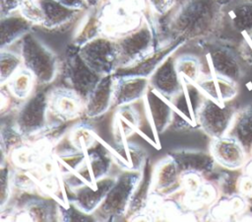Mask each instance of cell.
Returning a JSON list of instances; mask_svg holds the SVG:
<instances>
[{
  "label": "cell",
  "mask_w": 252,
  "mask_h": 222,
  "mask_svg": "<svg viewBox=\"0 0 252 222\" xmlns=\"http://www.w3.org/2000/svg\"><path fill=\"white\" fill-rule=\"evenodd\" d=\"M222 0H183L173 12L167 28L186 41L204 39L219 32L223 15Z\"/></svg>",
  "instance_id": "obj_1"
},
{
  "label": "cell",
  "mask_w": 252,
  "mask_h": 222,
  "mask_svg": "<svg viewBox=\"0 0 252 222\" xmlns=\"http://www.w3.org/2000/svg\"><path fill=\"white\" fill-rule=\"evenodd\" d=\"M141 176V170H129L116 177L102 202L93 213L94 218L106 221L126 216L133 192Z\"/></svg>",
  "instance_id": "obj_2"
},
{
  "label": "cell",
  "mask_w": 252,
  "mask_h": 222,
  "mask_svg": "<svg viewBox=\"0 0 252 222\" xmlns=\"http://www.w3.org/2000/svg\"><path fill=\"white\" fill-rule=\"evenodd\" d=\"M20 50L24 68L32 74L38 84H49L55 79L56 56L31 32L21 38Z\"/></svg>",
  "instance_id": "obj_3"
},
{
  "label": "cell",
  "mask_w": 252,
  "mask_h": 222,
  "mask_svg": "<svg viewBox=\"0 0 252 222\" xmlns=\"http://www.w3.org/2000/svg\"><path fill=\"white\" fill-rule=\"evenodd\" d=\"M101 77L86 63L78 45L73 44L67 49L63 65L64 87L75 92L85 104Z\"/></svg>",
  "instance_id": "obj_4"
},
{
  "label": "cell",
  "mask_w": 252,
  "mask_h": 222,
  "mask_svg": "<svg viewBox=\"0 0 252 222\" xmlns=\"http://www.w3.org/2000/svg\"><path fill=\"white\" fill-rule=\"evenodd\" d=\"M205 98L196 83L182 78L180 92L169 100L172 106L170 125L179 130L198 125L197 114Z\"/></svg>",
  "instance_id": "obj_5"
},
{
  "label": "cell",
  "mask_w": 252,
  "mask_h": 222,
  "mask_svg": "<svg viewBox=\"0 0 252 222\" xmlns=\"http://www.w3.org/2000/svg\"><path fill=\"white\" fill-rule=\"evenodd\" d=\"M236 111L230 102L219 103L205 98L198 111V125L212 139L221 137L228 133Z\"/></svg>",
  "instance_id": "obj_6"
},
{
  "label": "cell",
  "mask_w": 252,
  "mask_h": 222,
  "mask_svg": "<svg viewBox=\"0 0 252 222\" xmlns=\"http://www.w3.org/2000/svg\"><path fill=\"white\" fill-rule=\"evenodd\" d=\"M115 41L118 51V67L131 65L154 50L153 31L149 23L144 20L137 28L120 36Z\"/></svg>",
  "instance_id": "obj_7"
},
{
  "label": "cell",
  "mask_w": 252,
  "mask_h": 222,
  "mask_svg": "<svg viewBox=\"0 0 252 222\" xmlns=\"http://www.w3.org/2000/svg\"><path fill=\"white\" fill-rule=\"evenodd\" d=\"M49 112L48 93L37 89L25 100L16 115V127L24 136L42 131L47 124Z\"/></svg>",
  "instance_id": "obj_8"
},
{
  "label": "cell",
  "mask_w": 252,
  "mask_h": 222,
  "mask_svg": "<svg viewBox=\"0 0 252 222\" xmlns=\"http://www.w3.org/2000/svg\"><path fill=\"white\" fill-rule=\"evenodd\" d=\"M86 63L100 76L113 74L118 68V51L115 39L99 36L79 46Z\"/></svg>",
  "instance_id": "obj_9"
},
{
  "label": "cell",
  "mask_w": 252,
  "mask_h": 222,
  "mask_svg": "<svg viewBox=\"0 0 252 222\" xmlns=\"http://www.w3.org/2000/svg\"><path fill=\"white\" fill-rule=\"evenodd\" d=\"M211 73L238 83L243 75V59L232 48L223 44L212 45L207 52Z\"/></svg>",
  "instance_id": "obj_10"
},
{
  "label": "cell",
  "mask_w": 252,
  "mask_h": 222,
  "mask_svg": "<svg viewBox=\"0 0 252 222\" xmlns=\"http://www.w3.org/2000/svg\"><path fill=\"white\" fill-rule=\"evenodd\" d=\"M185 42L186 40L182 37L172 38V40H170L163 46L159 47L158 49H154L135 63L124 67H118L113 75L114 77L140 76L149 78L164 59H166L169 55L173 54V52Z\"/></svg>",
  "instance_id": "obj_11"
},
{
  "label": "cell",
  "mask_w": 252,
  "mask_h": 222,
  "mask_svg": "<svg viewBox=\"0 0 252 222\" xmlns=\"http://www.w3.org/2000/svg\"><path fill=\"white\" fill-rule=\"evenodd\" d=\"M210 152L216 163L228 171L242 169L249 156L242 144L229 134L214 138L210 145Z\"/></svg>",
  "instance_id": "obj_12"
},
{
  "label": "cell",
  "mask_w": 252,
  "mask_h": 222,
  "mask_svg": "<svg viewBox=\"0 0 252 222\" xmlns=\"http://www.w3.org/2000/svg\"><path fill=\"white\" fill-rule=\"evenodd\" d=\"M49 112L62 121H70L85 111V102L72 90L61 87L48 93Z\"/></svg>",
  "instance_id": "obj_13"
},
{
  "label": "cell",
  "mask_w": 252,
  "mask_h": 222,
  "mask_svg": "<svg viewBox=\"0 0 252 222\" xmlns=\"http://www.w3.org/2000/svg\"><path fill=\"white\" fill-rule=\"evenodd\" d=\"M182 178L177 164L168 155L153 169L152 192L160 196L169 195L181 187Z\"/></svg>",
  "instance_id": "obj_14"
},
{
  "label": "cell",
  "mask_w": 252,
  "mask_h": 222,
  "mask_svg": "<svg viewBox=\"0 0 252 222\" xmlns=\"http://www.w3.org/2000/svg\"><path fill=\"white\" fill-rule=\"evenodd\" d=\"M150 87L170 100L182 88V77L177 71L176 60L169 55L149 77Z\"/></svg>",
  "instance_id": "obj_15"
},
{
  "label": "cell",
  "mask_w": 252,
  "mask_h": 222,
  "mask_svg": "<svg viewBox=\"0 0 252 222\" xmlns=\"http://www.w3.org/2000/svg\"><path fill=\"white\" fill-rule=\"evenodd\" d=\"M116 178L107 177L97 180L95 185H84L72 188L73 204L87 214H92L99 206Z\"/></svg>",
  "instance_id": "obj_16"
},
{
  "label": "cell",
  "mask_w": 252,
  "mask_h": 222,
  "mask_svg": "<svg viewBox=\"0 0 252 222\" xmlns=\"http://www.w3.org/2000/svg\"><path fill=\"white\" fill-rule=\"evenodd\" d=\"M150 88L147 77L125 76L115 77L112 107L128 106L145 97Z\"/></svg>",
  "instance_id": "obj_17"
},
{
  "label": "cell",
  "mask_w": 252,
  "mask_h": 222,
  "mask_svg": "<svg viewBox=\"0 0 252 222\" xmlns=\"http://www.w3.org/2000/svg\"><path fill=\"white\" fill-rule=\"evenodd\" d=\"M115 77L113 74L100 78L85 104V115L89 118L99 117L111 107L113 100Z\"/></svg>",
  "instance_id": "obj_18"
},
{
  "label": "cell",
  "mask_w": 252,
  "mask_h": 222,
  "mask_svg": "<svg viewBox=\"0 0 252 222\" xmlns=\"http://www.w3.org/2000/svg\"><path fill=\"white\" fill-rule=\"evenodd\" d=\"M144 99L152 127L156 133H162L170 125L172 119L170 101L151 87Z\"/></svg>",
  "instance_id": "obj_19"
},
{
  "label": "cell",
  "mask_w": 252,
  "mask_h": 222,
  "mask_svg": "<svg viewBox=\"0 0 252 222\" xmlns=\"http://www.w3.org/2000/svg\"><path fill=\"white\" fill-rule=\"evenodd\" d=\"M169 156L175 161L182 175L198 174L202 177H206L213 173L215 165L217 164L211 152L181 150L171 152Z\"/></svg>",
  "instance_id": "obj_20"
},
{
  "label": "cell",
  "mask_w": 252,
  "mask_h": 222,
  "mask_svg": "<svg viewBox=\"0 0 252 222\" xmlns=\"http://www.w3.org/2000/svg\"><path fill=\"white\" fill-rule=\"evenodd\" d=\"M206 98L219 103L230 102L237 95V83L227 78L210 73L196 83Z\"/></svg>",
  "instance_id": "obj_21"
},
{
  "label": "cell",
  "mask_w": 252,
  "mask_h": 222,
  "mask_svg": "<svg viewBox=\"0 0 252 222\" xmlns=\"http://www.w3.org/2000/svg\"><path fill=\"white\" fill-rule=\"evenodd\" d=\"M42 13L41 26L53 30L73 21L82 10L65 6L57 0H37Z\"/></svg>",
  "instance_id": "obj_22"
},
{
  "label": "cell",
  "mask_w": 252,
  "mask_h": 222,
  "mask_svg": "<svg viewBox=\"0 0 252 222\" xmlns=\"http://www.w3.org/2000/svg\"><path fill=\"white\" fill-rule=\"evenodd\" d=\"M223 17L241 36L252 33V0H234L223 4Z\"/></svg>",
  "instance_id": "obj_23"
},
{
  "label": "cell",
  "mask_w": 252,
  "mask_h": 222,
  "mask_svg": "<svg viewBox=\"0 0 252 222\" xmlns=\"http://www.w3.org/2000/svg\"><path fill=\"white\" fill-rule=\"evenodd\" d=\"M32 23L26 19L20 12L12 13L1 17L0 23V45L1 49L9 46L18 39H21L26 34L30 33Z\"/></svg>",
  "instance_id": "obj_24"
},
{
  "label": "cell",
  "mask_w": 252,
  "mask_h": 222,
  "mask_svg": "<svg viewBox=\"0 0 252 222\" xmlns=\"http://www.w3.org/2000/svg\"><path fill=\"white\" fill-rule=\"evenodd\" d=\"M142 176L136 185L133 192L126 217L130 218L136 214L141 213L147 204L150 193L152 192V179H153V169L151 166V160L146 158V161L141 169Z\"/></svg>",
  "instance_id": "obj_25"
},
{
  "label": "cell",
  "mask_w": 252,
  "mask_h": 222,
  "mask_svg": "<svg viewBox=\"0 0 252 222\" xmlns=\"http://www.w3.org/2000/svg\"><path fill=\"white\" fill-rule=\"evenodd\" d=\"M229 135L236 138L247 153H252V104L237 110L231 127L228 131Z\"/></svg>",
  "instance_id": "obj_26"
},
{
  "label": "cell",
  "mask_w": 252,
  "mask_h": 222,
  "mask_svg": "<svg viewBox=\"0 0 252 222\" xmlns=\"http://www.w3.org/2000/svg\"><path fill=\"white\" fill-rule=\"evenodd\" d=\"M34 77L27 69H20L8 82V92L19 100L28 99L33 92Z\"/></svg>",
  "instance_id": "obj_27"
},
{
  "label": "cell",
  "mask_w": 252,
  "mask_h": 222,
  "mask_svg": "<svg viewBox=\"0 0 252 222\" xmlns=\"http://www.w3.org/2000/svg\"><path fill=\"white\" fill-rule=\"evenodd\" d=\"M102 29V19L100 18L98 12L94 8V10L88 14L77 32L74 38V44L81 46L96 37H99Z\"/></svg>",
  "instance_id": "obj_28"
},
{
  "label": "cell",
  "mask_w": 252,
  "mask_h": 222,
  "mask_svg": "<svg viewBox=\"0 0 252 222\" xmlns=\"http://www.w3.org/2000/svg\"><path fill=\"white\" fill-rule=\"evenodd\" d=\"M23 65L21 55H17L5 49H1L0 54V82L1 85L7 83Z\"/></svg>",
  "instance_id": "obj_29"
},
{
  "label": "cell",
  "mask_w": 252,
  "mask_h": 222,
  "mask_svg": "<svg viewBox=\"0 0 252 222\" xmlns=\"http://www.w3.org/2000/svg\"><path fill=\"white\" fill-rule=\"evenodd\" d=\"M176 68L182 78L193 83H197L202 77L201 63L194 56L186 55L177 59Z\"/></svg>",
  "instance_id": "obj_30"
},
{
  "label": "cell",
  "mask_w": 252,
  "mask_h": 222,
  "mask_svg": "<svg viewBox=\"0 0 252 222\" xmlns=\"http://www.w3.org/2000/svg\"><path fill=\"white\" fill-rule=\"evenodd\" d=\"M27 213L32 221H51L56 212L53 204H48L43 200H34L28 205Z\"/></svg>",
  "instance_id": "obj_31"
},
{
  "label": "cell",
  "mask_w": 252,
  "mask_h": 222,
  "mask_svg": "<svg viewBox=\"0 0 252 222\" xmlns=\"http://www.w3.org/2000/svg\"><path fill=\"white\" fill-rule=\"evenodd\" d=\"M23 134L20 132V130L13 125H3L1 129V142H2V152L5 151L7 154L17 149L23 141Z\"/></svg>",
  "instance_id": "obj_32"
},
{
  "label": "cell",
  "mask_w": 252,
  "mask_h": 222,
  "mask_svg": "<svg viewBox=\"0 0 252 222\" xmlns=\"http://www.w3.org/2000/svg\"><path fill=\"white\" fill-rule=\"evenodd\" d=\"M223 173L219 178V190L222 192L223 196H229L235 193H238L237 184L240 175L234 173Z\"/></svg>",
  "instance_id": "obj_33"
},
{
  "label": "cell",
  "mask_w": 252,
  "mask_h": 222,
  "mask_svg": "<svg viewBox=\"0 0 252 222\" xmlns=\"http://www.w3.org/2000/svg\"><path fill=\"white\" fill-rule=\"evenodd\" d=\"M0 180H1L0 202H1V206L4 207V205L6 204L10 196V168L8 165L2 166Z\"/></svg>",
  "instance_id": "obj_34"
},
{
  "label": "cell",
  "mask_w": 252,
  "mask_h": 222,
  "mask_svg": "<svg viewBox=\"0 0 252 222\" xmlns=\"http://www.w3.org/2000/svg\"><path fill=\"white\" fill-rule=\"evenodd\" d=\"M239 54L245 63L252 65V33L242 36L239 45Z\"/></svg>",
  "instance_id": "obj_35"
},
{
  "label": "cell",
  "mask_w": 252,
  "mask_h": 222,
  "mask_svg": "<svg viewBox=\"0 0 252 222\" xmlns=\"http://www.w3.org/2000/svg\"><path fill=\"white\" fill-rule=\"evenodd\" d=\"M30 0H0L1 17L19 11L20 8Z\"/></svg>",
  "instance_id": "obj_36"
},
{
  "label": "cell",
  "mask_w": 252,
  "mask_h": 222,
  "mask_svg": "<svg viewBox=\"0 0 252 222\" xmlns=\"http://www.w3.org/2000/svg\"><path fill=\"white\" fill-rule=\"evenodd\" d=\"M238 193L244 195L247 198H252V178L242 173L238 179L237 184Z\"/></svg>",
  "instance_id": "obj_37"
},
{
  "label": "cell",
  "mask_w": 252,
  "mask_h": 222,
  "mask_svg": "<svg viewBox=\"0 0 252 222\" xmlns=\"http://www.w3.org/2000/svg\"><path fill=\"white\" fill-rule=\"evenodd\" d=\"M152 9L159 15L165 14L172 6V0H148Z\"/></svg>",
  "instance_id": "obj_38"
},
{
  "label": "cell",
  "mask_w": 252,
  "mask_h": 222,
  "mask_svg": "<svg viewBox=\"0 0 252 222\" xmlns=\"http://www.w3.org/2000/svg\"><path fill=\"white\" fill-rule=\"evenodd\" d=\"M57 1L64 4L67 7L73 8V9L84 10V9L88 8V5L85 0H57Z\"/></svg>",
  "instance_id": "obj_39"
},
{
  "label": "cell",
  "mask_w": 252,
  "mask_h": 222,
  "mask_svg": "<svg viewBox=\"0 0 252 222\" xmlns=\"http://www.w3.org/2000/svg\"><path fill=\"white\" fill-rule=\"evenodd\" d=\"M243 169V173L250 176L252 178V156H250V158L247 160L246 164L244 165Z\"/></svg>",
  "instance_id": "obj_40"
},
{
  "label": "cell",
  "mask_w": 252,
  "mask_h": 222,
  "mask_svg": "<svg viewBox=\"0 0 252 222\" xmlns=\"http://www.w3.org/2000/svg\"><path fill=\"white\" fill-rule=\"evenodd\" d=\"M85 1L88 5V8H95L98 5L100 0H85Z\"/></svg>",
  "instance_id": "obj_41"
},
{
  "label": "cell",
  "mask_w": 252,
  "mask_h": 222,
  "mask_svg": "<svg viewBox=\"0 0 252 222\" xmlns=\"http://www.w3.org/2000/svg\"><path fill=\"white\" fill-rule=\"evenodd\" d=\"M172 1H173V2H174V1H176V0H172Z\"/></svg>",
  "instance_id": "obj_42"
},
{
  "label": "cell",
  "mask_w": 252,
  "mask_h": 222,
  "mask_svg": "<svg viewBox=\"0 0 252 222\" xmlns=\"http://www.w3.org/2000/svg\"><path fill=\"white\" fill-rule=\"evenodd\" d=\"M250 156H252V153H251V155H250Z\"/></svg>",
  "instance_id": "obj_43"
}]
</instances>
